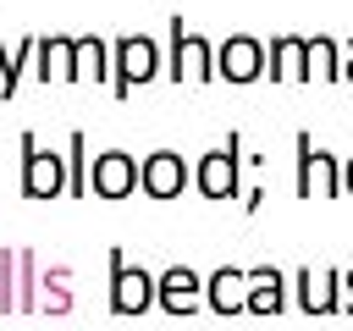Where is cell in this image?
<instances>
[{
  "label": "cell",
  "mask_w": 353,
  "mask_h": 331,
  "mask_svg": "<svg viewBox=\"0 0 353 331\" xmlns=\"http://www.w3.org/2000/svg\"><path fill=\"white\" fill-rule=\"evenodd\" d=\"M149 182H154V188H176V166H171V160H154Z\"/></svg>",
  "instance_id": "6da1fadb"
}]
</instances>
